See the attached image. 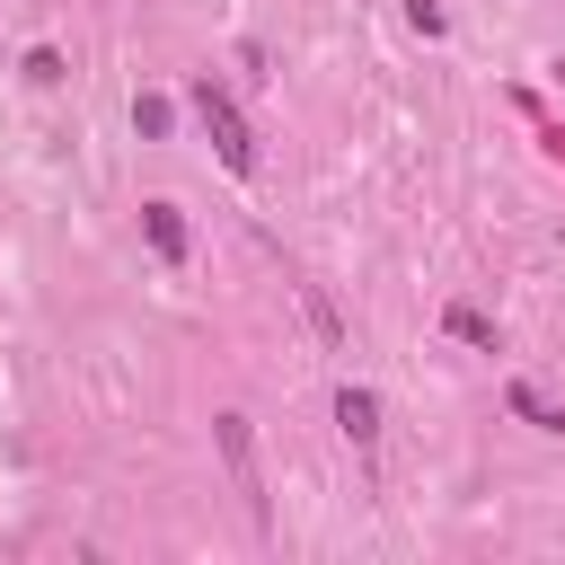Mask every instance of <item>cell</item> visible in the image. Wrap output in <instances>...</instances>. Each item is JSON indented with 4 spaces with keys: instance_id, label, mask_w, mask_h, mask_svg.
<instances>
[{
    "instance_id": "6da1fadb",
    "label": "cell",
    "mask_w": 565,
    "mask_h": 565,
    "mask_svg": "<svg viewBox=\"0 0 565 565\" xmlns=\"http://www.w3.org/2000/svg\"><path fill=\"white\" fill-rule=\"evenodd\" d=\"M194 115H203V124H212V141H221V168H230V177H256V132L238 124V106H230V88H221L212 71L194 79Z\"/></svg>"
},
{
    "instance_id": "7a4b0ae2",
    "label": "cell",
    "mask_w": 565,
    "mask_h": 565,
    "mask_svg": "<svg viewBox=\"0 0 565 565\" xmlns=\"http://www.w3.org/2000/svg\"><path fill=\"white\" fill-rule=\"evenodd\" d=\"M212 441H221V459H230V486L247 494V512L265 521V486H256V441H247V415H212Z\"/></svg>"
},
{
    "instance_id": "3957f363",
    "label": "cell",
    "mask_w": 565,
    "mask_h": 565,
    "mask_svg": "<svg viewBox=\"0 0 565 565\" xmlns=\"http://www.w3.org/2000/svg\"><path fill=\"white\" fill-rule=\"evenodd\" d=\"M335 424H344V441H353V450H371V441H380V397L344 380V388H335Z\"/></svg>"
},
{
    "instance_id": "277c9868",
    "label": "cell",
    "mask_w": 565,
    "mask_h": 565,
    "mask_svg": "<svg viewBox=\"0 0 565 565\" xmlns=\"http://www.w3.org/2000/svg\"><path fill=\"white\" fill-rule=\"evenodd\" d=\"M141 230H150V247H159L168 265H185V221H177V203H141Z\"/></svg>"
},
{
    "instance_id": "5b68a950",
    "label": "cell",
    "mask_w": 565,
    "mask_h": 565,
    "mask_svg": "<svg viewBox=\"0 0 565 565\" xmlns=\"http://www.w3.org/2000/svg\"><path fill=\"white\" fill-rule=\"evenodd\" d=\"M300 309H309V327H318V344H327V353H344V318H335V300H327L318 282H300Z\"/></svg>"
},
{
    "instance_id": "8992f818",
    "label": "cell",
    "mask_w": 565,
    "mask_h": 565,
    "mask_svg": "<svg viewBox=\"0 0 565 565\" xmlns=\"http://www.w3.org/2000/svg\"><path fill=\"white\" fill-rule=\"evenodd\" d=\"M503 397H512V415H530V424H539V433H565V415H556V406H547V397H539V388H530V380H512V388H503Z\"/></svg>"
},
{
    "instance_id": "52a82bcc",
    "label": "cell",
    "mask_w": 565,
    "mask_h": 565,
    "mask_svg": "<svg viewBox=\"0 0 565 565\" xmlns=\"http://www.w3.org/2000/svg\"><path fill=\"white\" fill-rule=\"evenodd\" d=\"M441 327H450V335H459V344H494V318H486V309H450V318H441Z\"/></svg>"
},
{
    "instance_id": "ba28073f",
    "label": "cell",
    "mask_w": 565,
    "mask_h": 565,
    "mask_svg": "<svg viewBox=\"0 0 565 565\" xmlns=\"http://www.w3.org/2000/svg\"><path fill=\"white\" fill-rule=\"evenodd\" d=\"M26 79H35V88H53V79H62V53H53V44H35V53H26Z\"/></svg>"
},
{
    "instance_id": "9c48e42d",
    "label": "cell",
    "mask_w": 565,
    "mask_h": 565,
    "mask_svg": "<svg viewBox=\"0 0 565 565\" xmlns=\"http://www.w3.org/2000/svg\"><path fill=\"white\" fill-rule=\"evenodd\" d=\"M132 124L159 141V132H168V97H132Z\"/></svg>"
}]
</instances>
